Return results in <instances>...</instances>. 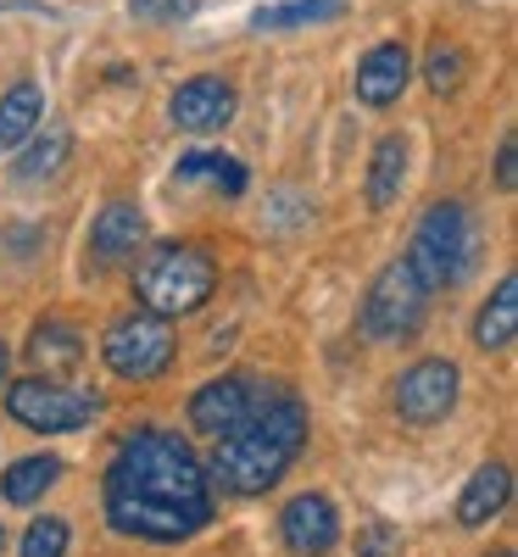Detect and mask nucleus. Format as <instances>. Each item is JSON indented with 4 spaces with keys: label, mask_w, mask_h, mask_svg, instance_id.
Segmentation results:
<instances>
[{
    "label": "nucleus",
    "mask_w": 518,
    "mask_h": 557,
    "mask_svg": "<svg viewBox=\"0 0 518 557\" xmlns=\"http://www.w3.org/2000/svg\"><path fill=\"white\" fill-rule=\"evenodd\" d=\"M357 557H402V535L385 519H373L357 530Z\"/></svg>",
    "instance_id": "nucleus-25"
},
{
    "label": "nucleus",
    "mask_w": 518,
    "mask_h": 557,
    "mask_svg": "<svg viewBox=\"0 0 518 557\" xmlns=\"http://www.w3.org/2000/svg\"><path fill=\"white\" fill-rule=\"evenodd\" d=\"M423 78H430L435 96H457L462 78H468V51L462 45H435L430 62H423Z\"/></svg>",
    "instance_id": "nucleus-23"
},
{
    "label": "nucleus",
    "mask_w": 518,
    "mask_h": 557,
    "mask_svg": "<svg viewBox=\"0 0 518 557\" xmlns=\"http://www.w3.org/2000/svg\"><path fill=\"white\" fill-rule=\"evenodd\" d=\"M257 385L246 374H223V380H207L196 396H190V430L196 435H229L234 424H246V412L257 407Z\"/></svg>",
    "instance_id": "nucleus-11"
},
{
    "label": "nucleus",
    "mask_w": 518,
    "mask_h": 557,
    "mask_svg": "<svg viewBox=\"0 0 518 557\" xmlns=\"http://www.w3.org/2000/svg\"><path fill=\"white\" fill-rule=\"evenodd\" d=\"M301 441H307V407L291 391H262L257 407L246 412V424L218 435L207 480L223 485L229 496H262L301 457Z\"/></svg>",
    "instance_id": "nucleus-2"
},
{
    "label": "nucleus",
    "mask_w": 518,
    "mask_h": 557,
    "mask_svg": "<svg viewBox=\"0 0 518 557\" xmlns=\"http://www.w3.org/2000/svg\"><path fill=\"white\" fill-rule=\"evenodd\" d=\"M212 290H218V262L207 246L168 240L134 262V296L157 318H190L212 301Z\"/></svg>",
    "instance_id": "nucleus-3"
},
{
    "label": "nucleus",
    "mask_w": 518,
    "mask_h": 557,
    "mask_svg": "<svg viewBox=\"0 0 518 557\" xmlns=\"http://www.w3.org/2000/svg\"><path fill=\"white\" fill-rule=\"evenodd\" d=\"M507 502H513V469H507V462H485V469H474V480H468L462 496H457V524L462 530H485Z\"/></svg>",
    "instance_id": "nucleus-14"
},
{
    "label": "nucleus",
    "mask_w": 518,
    "mask_h": 557,
    "mask_svg": "<svg viewBox=\"0 0 518 557\" xmlns=\"http://www.w3.org/2000/svg\"><path fill=\"white\" fill-rule=\"evenodd\" d=\"M7 412L34 435H67L101 412V396L67 391L57 380H17V385H7Z\"/></svg>",
    "instance_id": "nucleus-7"
},
{
    "label": "nucleus",
    "mask_w": 518,
    "mask_h": 557,
    "mask_svg": "<svg viewBox=\"0 0 518 557\" xmlns=\"http://www.w3.org/2000/svg\"><path fill=\"white\" fill-rule=\"evenodd\" d=\"M67 546H73V530H67V519H57V513H45V519H34L28 530H23V557H67Z\"/></svg>",
    "instance_id": "nucleus-24"
},
{
    "label": "nucleus",
    "mask_w": 518,
    "mask_h": 557,
    "mask_svg": "<svg viewBox=\"0 0 518 557\" xmlns=\"http://www.w3.org/2000/svg\"><path fill=\"white\" fill-rule=\"evenodd\" d=\"M39 123H45V96H39V84H34V78L12 84L7 96H0V151H17L23 139H34Z\"/></svg>",
    "instance_id": "nucleus-18"
},
{
    "label": "nucleus",
    "mask_w": 518,
    "mask_h": 557,
    "mask_svg": "<svg viewBox=\"0 0 518 557\" xmlns=\"http://www.w3.org/2000/svg\"><path fill=\"white\" fill-rule=\"evenodd\" d=\"M496 184H502V190H513V184H518V139H513V134H502V151H496Z\"/></svg>",
    "instance_id": "nucleus-27"
},
{
    "label": "nucleus",
    "mask_w": 518,
    "mask_h": 557,
    "mask_svg": "<svg viewBox=\"0 0 518 557\" xmlns=\"http://www.w3.org/2000/svg\"><path fill=\"white\" fill-rule=\"evenodd\" d=\"M107 519L118 535L173 546L212 524V480L190 441L173 430H134L107 462Z\"/></svg>",
    "instance_id": "nucleus-1"
},
{
    "label": "nucleus",
    "mask_w": 518,
    "mask_h": 557,
    "mask_svg": "<svg viewBox=\"0 0 518 557\" xmlns=\"http://www.w3.org/2000/svg\"><path fill=\"white\" fill-rule=\"evenodd\" d=\"M496 557H513V552H496Z\"/></svg>",
    "instance_id": "nucleus-30"
},
{
    "label": "nucleus",
    "mask_w": 518,
    "mask_h": 557,
    "mask_svg": "<svg viewBox=\"0 0 518 557\" xmlns=\"http://www.w3.org/2000/svg\"><path fill=\"white\" fill-rule=\"evenodd\" d=\"M0 546H7V530H0Z\"/></svg>",
    "instance_id": "nucleus-29"
},
{
    "label": "nucleus",
    "mask_w": 518,
    "mask_h": 557,
    "mask_svg": "<svg viewBox=\"0 0 518 557\" xmlns=\"http://www.w3.org/2000/svg\"><path fill=\"white\" fill-rule=\"evenodd\" d=\"M57 480H62V457H51V451L17 457L12 469L0 474V502H7V507H34Z\"/></svg>",
    "instance_id": "nucleus-17"
},
{
    "label": "nucleus",
    "mask_w": 518,
    "mask_h": 557,
    "mask_svg": "<svg viewBox=\"0 0 518 557\" xmlns=\"http://www.w3.org/2000/svg\"><path fill=\"white\" fill-rule=\"evenodd\" d=\"M139 240H146V212L134 201H112V207H101L96 223H89V262L118 268L123 257L139 251Z\"/></svg>",
    "instance_id": "nucleus-13"
},
{
    "label": "nucleus",
    "mask_w": 518,
    "mask_h": 557,
    "mask_svg": "<svg viewBox=\"0 0 518 557\" xmlns=\"http://www.w3.org/2000/svg\"><path fill=\"white\" fill-rule=\"evenodd\" d=\"M201 7V0H128V12L139 23H178V17H190Z\"/></svg>",
    "instance_id": "nucleus-26"
},
{
    "label": "nucleus",
    "mask_w": 518,
    "mask_h": 557,
    "mask_svg": "<svg viewBox=\"0 0 518 557\" xmlns=\"http://www.w3.org/2000/svg\"><path fill=\"white\" fill-rule=\"evenodd\" d=\"M513 335H518V278L507 273L502 285H496V296H491V301L480 307V318H474V346H480V351H507Z\"/></svg>",
    "instance_id": "nucleus-19"
},
{
    "label": "nucleus",
    "mask_w": 518,
    "mask_h": 557,
    "mask_svg": "<svg viewBox=\"0 0 518 557\" xmlns=\"http://www.w3.org/2000/svg\"><path fill=\"white\" fill-rule=\"evenodd\" d=\"M402 184H407V139L402 134H385L368 157V207L385 212L402 201Z\"/></svg>",
    "instance_id": "nucleus-16"
},
{
    "label": "nucleus",
    "mask_w": 518,
    "mask_h": 557,
    "mask_svg": "<svg viewBox=\"0 0 518 557\" xmlns=\"http://www.w3.org/2000/svg\"><path fill=\"white\" fill-rule=\"evenodd\" d=\"M28 362L39 368V380H62V374H73V368L84 362V335L73 330V323H62V318H45V323H34V335H28Z\"/></svg>",
    "instance_id": "nucleus-15"
},
{
    "label": "nucleus",
    "mask_w": 518,
    "mask_h": 557,
    "mask_svg": "<svg viewBox=\"0 0 518 557\" xmlns=\"http://www.w3.org/2000/svg\"><path fill=\"white\" fill-rule=\"evenodd\" d=\"M412 78V51L402 39H385V45H373V51L357 62V101L362 107H391L402 101V89Z\"/></svg>",
    "instance_id": "nucleus-12"
},
{
    "label": "nucleus",
    "mask_w": 518,
    "mask_h": 557,
    "mask_svg": "<svg viewBox=\"0 0 518 557\" xmlns=\"http://www.w3.org/2000/svg\"><path fill=\"white\" fill-rule=\"evenodd\" d=\"M423 312H430V290L412 273V262L396 257L373 273V285L362 296V335L368 341H412L423 330Z\"/></svg>",
    "instance_id": "nucleus-5"
},
{
    "label": "nucleus",
    "mask_w": 518,
    "mask_h": 557,
    "mask_svg": "<svg viewBox=\"0 0 518 557\" xmlns=\"http://www.w3.org/2000/svg\"><path fill=\"white\" fill-rule=\"evenodd\" d=\"M474 257H480V228L468 218L462 201H435L430 212L418 218L412 228V246H407V262L412 273L423 278V290H457L468 273H474Z\"/></svg>",
    "instance_id": "nucleus-4"
},
{
    "label": "nucleus",
    "mask_w": 518,
    "mask_h": 557,
    "mask_svg": "<svg viewBox=\"0 0 518 557\" xmlns=\"http://www.w3.org/2000/svg\"><path fill=\"white\" fill-rule=\"evenodd\" d=\"M101 357L118 380H134V385H146L157 374H168L173 368V330H168V318L157 312H123L112 330L101 335Z\"/></svg>",
    "instance_id": "nucleus-6"
},
{
    "label": "nucleus",
    "mask_w": 518,
    "mask_h": 557,
    "mask_svg": "<svg viewBox=\"0 0 518 557\" xmlns=\"http://www.w3.org/2000/svg\"><path fill=\"white\" fill-rule=\"evenodd\" d=\"M341 12L346 0H279V7H262L251 17V28H301V23H329Z\"/></svg>",
    "instance_id": "nucleus-22"
},
{
    "label": "nucleus",
    "mask_w": 518,
    "mask_h": 557,
    "mask_svg": "<svg viewBox=\"0 0 518 557\" xmlns=\"http://www.w3.org/2000/svg\"><path fill=\"white\" fill-rule=\"evenodd\" d=\"M457 391H462V374H457V362H446V357H423V362H412L407 374L396 380V418L402 424H412V430H430V424H441V418L457 407Z\"/></svg>",
    "instance_id": "nucleus-8"
},
{
    "label": "nucleus",
    "mask_w": 518,
    "mask_h": 557,
    "mask_svg": "<svg viewBox=\"0 0 518 557\" xmlns=\"http://www.w3.org/2000/svg\"><path fill=\"white\" fill-rule=\"evenodd\" d=\"M7 368H12V346L0 341V391H7Z\"/></svg>",
    "instance_id": "nucleus-28"
},
{
    "label": "nucleus",
    "mask_w": 518,
    "mask_h": 557,
    "mask_svg": "<svg viewBox=\"0 0 518 557\" xmlns=\"http://www.w3.org/2000/svg\"><path fill=\"white\" fill-rule=\"evenodd\" d=\"M67 151H73V134H67V123H51L34 146L17 157V178L23 184H39V178H57L62 168H67Z\"/></svg>",
    "instance_id": "nucleus-20"
},
{
    "label": "nucleus",
    "mask_w": 518,
    "mask_h": 557,
    "mask_svg": "<svg viewBox=\"0 0 518 557\" xmlns=\"http://www.w3.org/2000/svg\"><path fill=\"white\" fill-rule=\"evenodd\" d=\"M279 530H285V546L296 557H329L335 541H341V513H335V502H329L323 491H301L296 502H285Z\"/></svg>",
    "instance_id": "nucleus-10"
},
{
    "label": "nucleus",
    "mask_w": 518,
    "mask_h": 557,
    "mask_svg": "<svg viewBox=\"0 0 518 557\" xmlns=\"http://www.w3.org/2000/svg\"><path fill=\"white\" fill-rule=\"evenodd\" d=\"M234 107H240V89H234L223 73H196V78H184L173 89L168 117L184 134H218V128H229Z\"/></svg>",
    "instance_id": "nucleus-9"
},
{
    "label": "nucleus",
    "mask_w": 518,
    "mask_h": 557,
    "mask_svg": "<svg viewBox=\"0 0 518 557\" xmlns=\"http://www.w3.org/2000/svg\"><path fill=\"white\" fill-rule=\"evenodd\" d=\"M178 178L184 184H190V178H212L223 196H240L246 190V162L240 157H223V151H196V157L178 162Z\"/></svg>",
    "instance_id": "nucleus-21"
}]
</instances>
